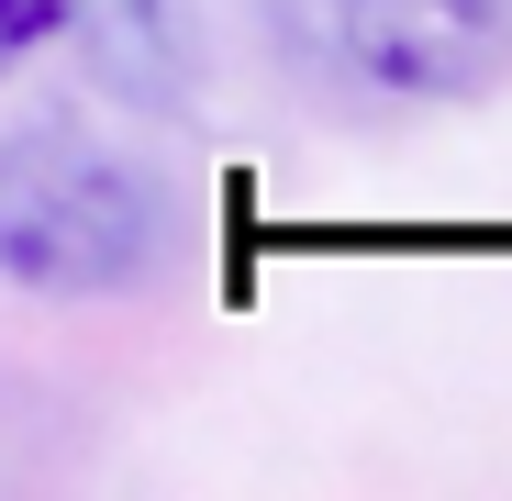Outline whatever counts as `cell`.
Wrapping results in <instances>:
<instances>
[{"instance_id":"cell-1","label":"cell","mask_w":512,"mask_h":501,"mask_svg":"<svg viewBox=\"0 0 512 501\" xmlns=\"http://www.w3.org/2000/svg\"><path fill=\"white\" fill-rule=\"evenodd\" d=\"M167 234H179V201L134 145H101L78 123L0 134V279L12 290L112 301L167 257Z\"/></svg>"},{"instance_id":"cell-2","label":"cell","mask_w":512,"mask_h":501,"mask_svg":"<svg viewBox=\"0 0 512 501\" xmlns=\"http://www.w3.org/2000/svg\"><path fill=\"white\" fill-rule=\"evenodd\" d=\"M334 45L390 101H468L512 45L501 0H334Z\"/></svg>"},{"instance_id":"cell-3","label":"cell","mask_w":512,"mask_h":501,"mask_svg":"<svg viewBox=\"0 0 512 501\" xmlns=\"http://www.w3.org/2000/svg\"><path fill=\"white\" fill-rule=\"evenodd\" d=\"M101 78L134 112H179L201 90V23H190V0H101Z\"/></svg>"},{"instance_id":"cell-4","label":"cell","mask_w":512,"mask_h":501,"mask_svg":"<svg viewBox=\"0 0 512 501\" xmlns=\"http://www.w3.org/2000/svg\"><path fill=\"white\" fill-rule=\"evenodd\" d=\"M90 0H0V56H34L56 23H78Z\"/></svg>"}]
</instances>
